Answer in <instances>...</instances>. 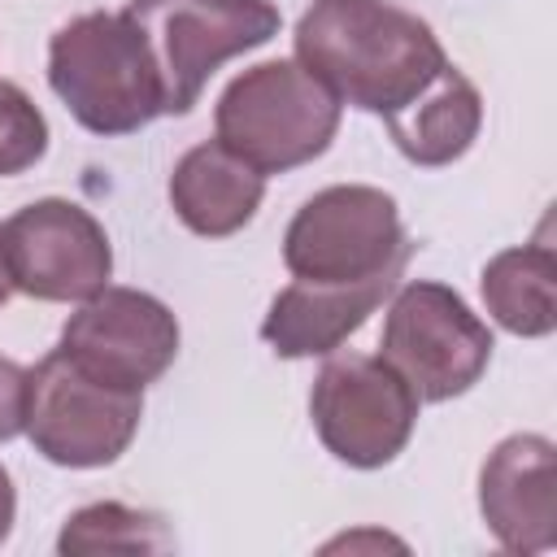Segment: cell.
<instances>
[{
    "mask_svg": "<svg viewBox=\"0 0 557 557\" xmlns=\"http://www.w3.org/2000/svg\"><path fill=\"white\" fill-rule=\"evenodd\" d=\"M296 61L339 104L392 122L453 61L435 30L392 0H313L296 22Z\"/></svg>",
    "mask_w": 557,
    "mask_h": 557,
    "instance_id": "6da1fadb",
    "label": "cell"
},
{
    "mask_svg": "<svg viewBox=\"0 0 557 557\" xmlns=\"http://www.w3.org/2000/svg\"><path fill=\"white\" fill-rule=\"evenodd\" d=\"M48 87L91 135H131L161 117L157 61L126 13H78L48 39Z\"/></svg>",
    "mask_w": 557,
    "mask_h": 557,
    "instance_id": "7a4b0ae2",
    "label": "cell"
},
{
    "mask_svg": "<svg viewBox=\"0 0 557 557\" xmlns=\"http://www.w3.org/2000/svg\"><path fill=\"white\" fill-rule=\"evenodd\" d=\"M335 91L296 57L235 74L213 109V139L261 174H283L322 157L339 131Z\"/></svg>",
    "mask_w": 557,
    "mask_h": 557,
    "instance_id": "3957f363",
    "label": "cell"
},
{
    "mask_svg": "<svg viewBox=\"0 0 557 557\" xmlns=\"http://www.w3.org/2000/svg\"><path fill=\"white\" fill-rule=\"evenodd\" d=\"M161 78V113H191L205 83L231 61L278 35V9L270 0H131L122 9Z\"/></svg>",
    "mask_w": 557,
    "mask_h": 557,
    "instance_id": "277c9868",
    "label": "cell"
},
{
    "mask_svg": "<svg viewBox=\"0 0 557 557\" xmlns=\"http://www.w3.org/2000/svg\"><path fill=\"white\" fill-rule=\"evenodd\" d=\"M413 244L383 187L335 183L313 191L283 231V265L300 283H366L400 274Z\"/></svg>",
    "mask_w": 557,
    "mask_h": 557,
    "instance_id": "5b68a950",
    "label": "cell"
},
{
    "mask_svg": "<svg viewBox=\"0 0 557 557\" xmlns=\"http://www.w3.org/2000/svg\"><path fill=\"white\" fill-rule=\"evenodd\" d=\"M492 348L487 322L461 300V292L435 278H409L392 296L379 339V357L426 405L470 392L483 379Z\"/></svg>",
    "mask_w": 557,
    "mask_h": 557,
    "instance_id": "8992f818",
    "label": "cell"
},
{
    "mask_svg": "<svg viewBox=\"0 0 557 557\" xmlns=\"http://www.w3.org/2000/svg\"><path fill=\"white\" fill-rule=\"evenodd\" d=\"M144 418V392L117 387L52 348L26 370V435L35 453L65 470L113 466Z\"/></svg>",
    "mask_w": 557,
    "mask_h": 557,
    "instance_id": "52a82bcc",
    "label": "cell"
},
{
    "mask_svg": "<svg viewBox=\"0 0 557 557\" xmlns=\"http://www.w3.org/2000/svg\"><path fill=\"white\" fill-rule=\"evenodd\" d=\"M418 405L413 387L370 352H335L309 392V418L322 448L352 470L396 461L413 435Z\"/></svg>",
    "mask_w": 557,
    "mask_h": 557,
    "instance_id": "ba28073f",
    "label": "cell"
},
{
    "mask_svg": "<svg viewBox=\"0 0 557 557\" xmlns=\"http://www.w3.org/2000/svg\"><path fill=\"white\" fill-rule=\"evenodd\" d=\"M0 252L9 283L30 300H87L113 274V248L104 226L65 196H44L17 209L0 226Z\"/></svg>",
    "mask_w": 557,
    "mask_h": 557,
    "instance_id": "9c48e42d",
    "label": "cell"
},
{
    "mask_svg": "<svg viewBox=\"0 0 557 557\" xmlns=\"http://www.w3.org/2000/svg\"><path fill=\"white\" fill-rule=\"evenodd\" d=\"M57 348L96 379L144 392L178 357V318L152 292L104 283L65 318Z\"/></svg>",
    "mask_w": 557,
    "mask_h": 557,
    "instance_id": "30bf717a",
    "label": "cell"
},
{
    "mask_svg": "<svg viewBox=\"0 0 557 557\" xmlns=\"http://www.w3.org/2000/svg\"><path fill=\"white\" fill-rule=\"evenodd\" d=\"M479 513L505 553L557 544V448L548 435H505L479 470Z\"/></svg>",
    "mask_w": 557,
    "mask_h": 557,
    "instance_id": "8fae6325",
    "label": "cell"
},
{
    "mask_svg": "<svg viewBox=\"0 0 557 557\" xmlns=\"http://www.w3.org/2000/svg\"><path fill=\"white\" fill-rule=\"evenodd\" d=\"M400 274L366 278V283H287L265 318H261V339L287 357H331L352 331L366 326V318L383 305V296L396 287Z\"/></svg>",
    "mask_w": 557,
    "mask_h": 557,
    "instance_id": "7c38bea8",
    "label": "cell"
},
{
    "mask_svg": "<svg viewBox=\"0 0 557 557\" xmlns=\"http://www.w3.org/2000/svg\"><path fill=\"white\" fill-rule=\"evenodd\" d=\"M261 196H265V174L218 139L187 148L170 174V205L178 222L205 239L244 231L261 209Z\"/></svg>",
    "mask_w": 557,
    "mask_h": 557,
    "instance_id": "4fadbf2b",
    "label": "cell"
},
{
    "mask_svg": "<svg viewBox=\"0 0 557 557\" xmlns=\"http://www.w3.org/2000/svg\"><path fill=\"white\" fill-rule=\"evenodd\" d=\"M479 126H483V96L457 65H448L405 113L387 122L400 157L426 170L466 157L470 144L479 139Z\"/></svg>",
    "mask_w": 557,
    "mask_h": 557,
    "instance_id": "5bb4252c",
    "label": "cell"
},
{
    "mask_svg": "<svg viewBox=\"0 0 557 557\" xmlns=\"http://www.w3.org/2000/svg\"><path fill=\"white\" fill-rule=\"evenodd\" d=\"M479 292L496 326L518 339H544L557 331V252L540 235L518 248H500L483 274Z\"/></svg>",
    "mask_w": 557,
    "mask_h": 557,
    "instance_id": "9a60e30c",
    "label": "cell"
},
{
    "mask_svg": "<svg viewBox=\"0 0 557 557\" xmlns=\"http://www.w3.org/2000/svg\"><path fill=\"white\" fill-rule=\"evenodd\" d=\"M174 535L161 513L131 509L122 500H96L65 518L57 535L61 557H87V553H170Z\"/></svg>",
    "mask_w": 557,
    "mask_h": 557,
    "instance_id": "2e32d148",
    "label": "cell"
},
{
    "mask_svg": "<svg viewBox=\"0 0 557 557\" xmlns=\"http://www.w3.org/2000/svg\"><path fill=\"white\" fill-rule=\"evenodd\" d=\"M48 152V117L9 78H0V178L30 170Z\"/></svg>",
    "mask_w": 557,
    "mask_h": 557,
    "instance_id": "e0dca14e",
    "label": "cell"
},
{
    "mask_svg": "<svg viewBox=\"0 0 557 557\" xmlns=\"http://www.w3.org/2000/svg\"><path fill=\"white\" fill-rule=\"evenodd\" d=\"M26 426V370L13 357H0V444Z\"/></svg>",
    "mask_w": 557,
    "mask_h": 557,
    "instance_id": "ac0fdd59",
    "label": "cell"
},
{
    "mask_svg": "<svg viewBox=\"0 0 557 557\" xmlns=\"http://www.w3.org/2000/svg\"><path fill=\"white\" fill-rule=\"evenodd\" d=\"M13 518H17V492H13L9 470L0 466V544H4L9 531H13Z\"/></svg>",
    "mask_w": 557,
    "mask_h": 557,
    "instance_id": "d6986e66",
    "label": "cell"
},
{
    "mask_svg": "<svg viewBox=\"0 0 557 557\" xmlns=\"http://www.w3.org/2000/svg\"><path fill=\"white\" fill-rule=\"evenodd\" d=\"M9 292H13V283H9V270H4V252H0V305L9 300Z\"/></svg>",
    "mask_w": 557,
    "mask_h": 557,
    "instance_id": "ffe728a7",
    "label": "cell"
}]
</instances>
